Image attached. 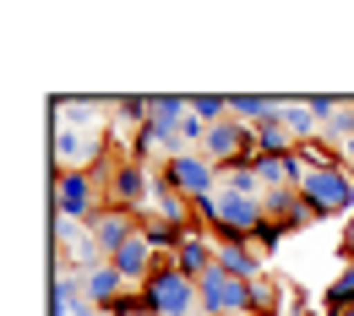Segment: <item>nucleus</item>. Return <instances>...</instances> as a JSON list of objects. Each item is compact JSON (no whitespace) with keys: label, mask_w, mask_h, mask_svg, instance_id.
I'll list each match as a JSON object with an SVG mask.
<instances>
[{"label":"nucleus","mask_w":354,"mask_h":316,"mask_svg":"<svg viewBox=\"0 0 354 316\" xmlns=\"http://www.w3.org/2000/svg\"><path fill=\"white\" fill-rule=\"evenodd\" d=\"M300 196H306L322 219H354V169L333 158V164L310 169L306 180H300Z\"/></svg>","instance_id":"obj_1"},{"label":"nucleus","mask_w":354,"mask_h":316,"mask_svg":"<svg viewBox=\"0 0 354 316\" xmlns=\"http://www.w3.org/2000/svg\"><path fill=\"white\" fill-rule=\"evenodd\" d=\"M98 213H104V185L93 180V169H60L55 175V219L93 224Z\"/></svg>","instance_id":"obj_2"},{"label":"nucleus","mask_w":354,"mask_h":316,"mask_svg":"<svg viewBox=\"0 0 354 316\" xmlns=\"http://www.w3.org/2000/svg\"><path fill=\"white\" fill-rule=\"evenodd\" d=\"M142 295H147L153 316H196V311H202V300H196V278H185L175 262H158V272L142 284Z\"/></svg>","instance_id":"obj_3"},{"label":"nucleus","mask_w":354,"mask_h":316,"mask_svg":"<svg viewBox=\"0 0 354 316\" xmlns=\"http://www.w3.org/2000/svg\"><path fill=\"white\" fill-rule=\"evenodd\" d=\"M158 180L180 191L185 202H202V196H218V164L207 153H175L169 164H158Z\"/></svg>","instance_id":"obj_4"},{"label":"nucleus","mask_w":354,"mask_h":316,"mask_svg":"<svg viewBox=\"0 0 354 316\" xmlns=\"http://www.w3.org/2000/svg\"><path fill=\"white\" fill-rule=\"evenodd\" d=\"M262 224H267L262 196H223V191H218L213 219H207V224H196V229H207L213 240H251Z\"/></svg>","instance_id":"obj_5"},{"label":"nucleus","mask_w":354,"mask_h":316,"mask_svg":"<svg viewBox=\"0 0 354 316\" xmlns=\"http://www.w3.org/2000/svg\"><path fill=\"white\" fill-rule=\"evenodd\" d=\"M196 300H202V316H234V311L251 306V284L234 278V272H223V268H213L196 284Z\"/></svg>","instance_id":"obj_6"},{"label":"nucleus","mask_w":354,"mask_h":316,"mask_svg":"<svg viewBox=\"0 0 354 316\" xmlns=\"http://www.w3.org/2000/svg\"><path fill=\"white\" fill-rule=\"evenodd\" d=\"M88 229H93V240H98V251H104V257H115L126 240H136V234H142V213H131V207H115V202H109V207H104V213H98Z\"/></svg>","instance_id":"obj_7"},{"label":"nucleus","mask_w":354,"mask_h":316,"mask_svg":"<svg viewBox=\"0 0 354 316\" xmlns=\"http://www.w3.org/2000/svg\"><path fill=\"white\" fill-rule=\"evenodd\" d=\"M109 262H115V272H120L131 289H142V284L158 272V262H169V257H158V245H153L147 234H136V240H126V245H120Z\"/></svg>","instance_id":"obj_8"},{"label":"nucleus","mask_w":354,"mask_h":316,"mask_svg":"<svg viewBox=\"0 0 354 316\" xmlns=\"http://www.w3.org/2000/svg\"><path fill=\"white\" fill-rule=\"evenodd\" d=\"M169 262H175V268L185 272V278H196V284H202L207 272L218 268V240H213L207 229H191V234L180 240V251L169 257Z\"/></svg>","instance_id":"obj_9"},{"label":"nucleus","mask_w":354,"mask_h":316,"mask_svg":"<svg viewBox=\"0 0 354 316\" xmlns=\"http://www.w3.org/2000/svg\"><path fill=\"white\" fill-rule=\"evenodd\" d=\"M49 311H55V316H98V306L88 300V289H82V278H77V272H55Z\"/></svg>","instance_id":"obj_10"},{"label":"nucleus","mask_w":354,"mask_h":316,"mask_svg":"<svg viewBox=\"0 0 354 316\" xmlns=\"http://www.w3.org/2000/svg\"><path fill=\"white\" fill-rule=\"evenodd\" d=\"M82 289H88V300H93V306L104 311V306H109V300H120V295H126L131 284H126V278L115 272V262H98V268L82 272Z\"/></svg>","instance_id":"obj_11"},{"label":"nucleus","mask_w":354,"mask_h":316,"mask_svg":"<svg viewBox=\"0 0 354 316\" xmlns=\"http://www.w3.org/2000/svg\"><path fill=\"white\" fill-rule=\"evenodd\" d=\"M278 109H283V98H278V93H234V120H240V126H251V131H257L262 120H272Z\"/></svg>","instance_id":"obj_12"},{"label":"nucleus","mask_w":354,"mask_h":316,"mask_svg":"<svg viewBox=\"0 0 354 316\" xmlns=\"http://www.w3.org/2000/svg\"><path fill=\"white\" fill-rule=\"evenodd\" d=\"M354 306V262H344V268L327 278V289H322V311L327 316H344Z\"/></svg>","instance_id":"obj_13"},{"label":"nucleus","mask_w":354,"mask_h":316,"mask_svg":"<svg viewBox=\"0 0 354 316\" xmlns=\"http://www.w3.org/2000/svg\"><path fill=\"white\" fill-rule=\"evenodd\" d=\"M283 126L295 131V142H322V120L306 98H283Z\"/></svg>","instance_id":"obj_14"},{"label":"nucleus","mask_w":354,"mask_h":316,"mask_svg":"<svg viewBox=\"0 0 354 316\" xmlns=\"http://www.w3.org/2000/svg\"><path fill=\"white\" fill-rule=\"evenodd\" d=\"M218 191H223V196H262V180H257V164H251V158H240V164L218 169Z\"/></svg>","instance_id":"obj_15"},{"label":"nucleus","mask_w":354,"mask_h":316,"mask_svg":"<svg viewBox=\"0 0 354 316\" xmlns=\"http://www.w3.org/2000/svg\"><path fill=\"white\" fill-rule=\"evenodd\" d=\"M295 147H300V142H295V131L283 126V109L257 126V153H295Z\"/></svg>","instance_id":"obj_16"},{"label":"nucleus","mask_w":354,"mask_h":316,"mask_svg":"<svg viewBox=\"0 0 354 316\" xmlns=\"http://www.w3.org/2000/svg\"><path fill=\"white\" fill-rule=\"evenodd\" d=\"M98 316H153V306H147V295H142V289H126L120 300H109Z\"/></svg>","instance_id":"obj_17"},{"label":"nucleus","mask_w":354,"mask_h":316,"mask_svg":"<svg viewBox=\"0 0 354 316\" xmlns=\"http://www.w3.org/2000/svg\"><path fill=\"white\" fill-rule=\"evenodd\" d=\"M245 245H251V251L262 257V268H267V262L278 257V245H283V229H278V224H262L257 234H251V240H245Z\"/></svg>","instance_id":"obj_18"},{"label":"nucleus","mask_w":354,"mask_h":316,"mask_svg":"<svg viewBox=\"0 0 354 316\" xmlns=\"http://www.w3.org/2000/svg\"><path fill=\"white\" fill-rule=\"evenodd\" d=\"M338 262H354V219H344V234H338Z\"/></svg>","instance_id":"obj_19"},{"label":"nucleus","mask_w":354,"mask_h":316,"mask_svg":"<svg viewBox=\"0 0 354 316\" xmlns=\"http://www.w3.org/2000/svg\"><path fill=\"white\" fill-rule=\"evenodd\" d=\"M234 316H267V311H257V306H245V311H234Z\"/></svg>","instance_id":"obj_20"},{"label":"nucleus","mask_w":354,"mask_h":316,"mask_svg":"<svg viewBox=\"0 0 354 316\" xmlns=\"http://www.w3.org/2000/svg\"><path fill=\"white\" fill-rule=\"evenodd\" d=\"M196 316H202V311H196Z\"/></svg>","instance_id":"obj_21"}]
</instances>
